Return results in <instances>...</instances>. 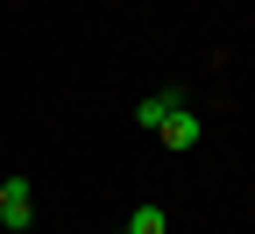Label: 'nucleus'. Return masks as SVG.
<instances>
[{
	"instance_id": "f257e3e1",
	"label": "nucleus",
	"mask_w": 255,
	"mask_h": 234,
	"mask_svg": "<svg viewBox=\"0 0 255 234\" xmlns=\"http://www.w3.org/2000/svg\"><path fill=\"white\" fill-rule=\"evenodd\" d=\"M199 135H206V121L191 114V107H177L163 128H156V142H163V149H177V156H184V149H199Z\"/></svg>"
},
{
	"instance_id": "f03ea898",
	"label": "nucleus",
	"mask_w": 255,
	"mask_h": 234,
	"mask_svg": "<svg viewBox=\"0 0 255 234\" xmlns=\"http://www.w3.org/2000/svg\"><path fill=\"white\" fill-rule=\"evenodd\" d=\"M0 220H7V227H28V220H36V206H28V178H7V185H0Z\"/></svg>"
},
{
	"instance_id": "7ed1b4c3",
	"label": "nucleus",
	"mask_w": 255,
	"mask_h": 234,
	"mask_svg": "<svg viewBox=\"0 0 255 234\" xmlns=\"http://www.w3.org/2000/svg\"><path fill=\"white\" fill-rule=\"evenodd\" d=\"M177 107H184V99H177V92H170V85H163V92H149V99H142V107H135V121H142V128H149V135H156V128H163V121H170V114H177Z\"/></svg>"
},
{
	"instance_id": "20e7f679",
	"label": "nucleus",
	"mask_w": 255,
	"mask_h": 234,
	"mask_svg": "<svg viewBox=\"0 0 255 234\" xmlns=\"http://www.w3.org/2000/svg\"><path fill=\"white\" fill-rule=\"evenodd\" d=\"M121 234H170V220H163V206H135Z\"/></svg>"
},
{
	"instance_id": "39448f33",
	"label": "nucleus",
	"mask_w": 255,
	"mask_h": 234,
	"mask_svg": "<svg viewBox=\"0 0 255 234\" xmlns=\"http://www.w3.org/2000/svg\"><path fill=\"white\" fill-rule=\"evenodd\" d=\"M0 185H7V178H0Z\"/></svg>"
}]
</instances>
